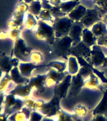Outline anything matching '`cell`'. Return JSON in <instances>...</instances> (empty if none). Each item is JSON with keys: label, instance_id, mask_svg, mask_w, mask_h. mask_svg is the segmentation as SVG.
I'll return each instance as SVG.
<instances>
[{"label": "cell", "instance_id": "28", "mask_svg": "<svg viewBox=\"0 0 107 121\" xmlns=\"http://www.w3.org/2000/svg\"><path fill=\"white\" fill-rule=\"evenodd\" d=\"M57 121H77L78 117H73L71 115L60 109L57 115Z\"/></svg>", "mask_w": 107, "mask_h": 121}, {"label": "cell", "instance_id": "19", "mask_svg": "<svg viewBox=\"0 0 107 121\" xmlns=\"http://www.w3.org/2000/svg\"><path fill=\"white\" fill-rule=\"evenodd\" d=\"M10 76L12 81L17 85H24L27 82L28 78L24 77L19 71L18 67H14L10 71Z\"/></svg>", "mask_w": 107, "mask_h": 121}, {"label": "cell", "instance_id": "21", "mask_svg": "<svg viewBox=\"0 0 107 121\" xmlns=\"http://www.w3.org/2000/svg\"><path fill=\"white\" fill-rule=\"evenodd\" d=\"M37 24L38 21L36 19L35 16L28 11L25 14L23 21L24 28L28 30H33L37 26Z\"/></svg>", "mask_w": 107, "mask_h": 121}, {"label": "cell", "instance_id": "26", "mask_svg": "<svg viewBox=\"0 0 107 121\" xmlns=\"http://www.w3.org/2000/svg\"><path fill=\"white\" fill-rule=\"evenodd\" d=\"M85 86L90 88H98L100 86L99 79L94 74L92 73L89 77L85 79Z\"/></svg>", "mask_w": 107, "mask_h": 121}, {"label": "cell", "instance_id": "17", "mask_svg": "<svg viewBox=\"0 0 107 121\" xmlns=\"http://www.w3.org/2000/svg\"><path fill=\"white\" fill-rule=\"evenodd\" d=\"M93 115L102 114L107 115V90L104 91L103 96L98 105L94 108L91 112Z\"/></svg>", "mask_w": 107, "mask_h": 121}, {"label": "cell", "instance_id": "45", "mask_svg": "<svg viewBox=\"0 0 107 121\" xmlns=\"http://www.w3.org/2000/svg\"><path fill=\"white\" fill-rule=\"evenodd\" d=\"M23 1H24L26 3H27V4H29L31 3H32V2L34 0H23Z\"/></svg>", "mask_w": 107, "mask_h": 121}, {"label": "cell", "instance_id": "6", "mask_svg": "<svg viewBox=\"0 0 107 121\" xmlns=\"http://www.w3.org/2000/svg\"><path fill=\"white\" fill-rule=\"evenodd\" d=\"M72 75L68 74L63 78L62 81L57 83L54 88V95L62 99L68 96L71 83Z\"/></svg>", "mask_w": 107, "mask_h": 121}, {"label": "cell", "instance_id": "20", "mask_svg": "<svg viewBox=\"0 0 107 121\" xmlns=\"http://www.w3.org/2000/svg\"><path fill=\"white\" fill-rule=\"evenodd\" d=\"M79 63L77 58L74 56H70L68 59V71L69 74L73 76L77 74L79 71Z\"/></svg>", "mask_w": 107, "mask_h": 121}, {"label": "cell", "instance_id": "35", "mask_svg": "<svg viewBox=\"0 0 107 121\" xmlns=\"http://www.w3.org/2000/svg\"><path fill=\"white\" fill-rule=\"evenodd\" d=\"M21 29H18V28H14V29H9V30L8 31V35H9V38L11 39L15 40L17 39L20 38V35L21 33Z\"/></svg>", "mask_w": 107, "mask_h": 121}, {"label": "cell", "instance_id": "22", "mask_svg": "<svg viewBox=\"0 0 107 121\" xmlns=\"http://www.w3.org/2000/svg\"><path fill=\"white\" fill-rule=\"evenodd\" d=\"M45 103V102L42 100H36L29 97L25 99V106L32 110L39 111Z\"/></svg>", "mask_w": 107, "mask_h": 121}, {"label": "cell", "instance_id": "33", "mask_svg": "<svg viewBox=\"0 0 107 121\" xmlns=\"http://www.w3.org/2000/svg\"><path fill=\"white\" fill-rule=\"evenodd\" d=\"M11 60H8V58L7 57H2V59H0V68L1 69V70L4 73H8L9 71L10 70V68L9 67H11Z\"/></svg>", "mask_w": 107, "mask_h": 121}, {"label": "cell", "instance_id": "7", "mask_svg": "<svg viewBox=\"0 0 107 121\" xmlns=\"http://www.w3.org/2000/svg\"><path fill=\"white\" fill-rule=\"evenodd\" d=\"M106 57L100 45H94L91 47V52L90 55L91 64L94 67L103 66L105 61Z\"/></svg>", "mask_w": 107, "mask_h": 121}, {"label": "cell", "instance_id": "38", "mask_svg": "<svg viewBox=\"0 0 107 121\" xmlns=\"http://www.w3.org/2000/svg\"><path fill=\"white\" fill-rule=\"evenodd\" d=\"M50 3L52 6H59L60 3H62L63 2L68 1L70 0H49Z\"/></svg>", "mask_w": 107, "mask_h": 121}, {"label": "cell", "instance_id": "49", "mask_svg": "<svg viewBox=\"0 0 107 121\" xmlns=\"http://www.w3.org/2000/svg\"></svg>", "mask_w": 107, "mask_h": 121}, {"label": "cell", "instance_id": "14", "mask_svg": "<svg viewBox=\"0 0 107 121\" xmlns=\"http://www.w3.org/2000/svg\"><path fill=\"white\" fill-rule=\"evenodd\" d=\"M32 87L30 86V85H17L15 87V88L11 92V93L13 94L15 96L20 98H23L26 99V98L29 97L30 93L32 91Z\"/></svg>", "mask_w": 107, "mask_h": 121}, {"label": "cell", "instance_id": "18", "mask_svg": "<svg viewBox=\"0 0 107 121\" xmlns=\"http://www.w3.org/2000/svg\"><path fill=\"white\" fill-rule=\"evenodd\" d=\"M82 42L89 47H93L96 44V37L88 28L83 29Z\"/></svg>", "mask_w": 107, "mask_h": 121}, {"label": "cell", "instance_id": "36", "mask_svg": "<svg viewBox=\"0 0 107 121\" xmlns=\"http://www.w3.org/2000/svg\"><path fill=\"white\" fill-rule=\"evenodd\" d=\"M96 43L100 46H105L107 48V34L96 37Z\"/></svg>", "mask_w": 107, "mask_h": 121}, {"label": "cell", "instance_id": "4", "mask_svg": "<svg viewBox=\"0 0 107 121\" xmlns=\"http://www.w3.org/2000/svg\"><path fill=\"white\" fill-rule=\"evenodd\" d=\"M15 41V45H14V55L15 57L18 58L20 60L23 62H26L29 60L31 51L27 47L26 43L25 42L24 40L21 38H18Z\"/></svg>", "mask_w": 107, "mask_h": 121}, {"label": "cell", "instance_id": "11", "mask_svg": "<svg viewBox=\"0 0 107 121\" xmlns=\"http://www.w3.org/2000/svg\"><path fill=\"white\" fill-rule=\"evenodd\" d=\"M47 77L46 74H40L32 78L28 81V85L32 87V88L35 89L36 91L39 93H43L46 91V86L45 85V80Z\"/></svg>", "mask_w": 107, "mask_h": 121}, {"label": "cell", "instance_id": "44", "mask_svg": "<svg viewBox=\"0 0 107 121\" xmlns=\"http://www.w3.org/2000/svg\"><path fill=\"white\" fill-rule=\"evenodd\" d=\"M102 67H104V68H107V57H106L105 61V62H104V64H103Z\"/></svg>", "mask_w": 107, "mask_h": 121}, {"label": "cell", "instance_id": "31", "mask_svg": "<svg viewBox=\"0 0 107 121\" xmlns=\"http://www.w3.org/2000/svg\"><path fill=\"white\" fill-rule=\"evenodd\" d=\"M48 66L54 69L60 73H64L66 69V64L61 61H52L49 64Z\"/></svg>", "mask_w": 107, "mask_h": 121}, {"label": "cell", "instance_id": "15", "mask_svg": "<svg viewBox=\"0 0 107 121\" xmlns=\"http://www.w3.org/2000/svg\"><path fill=\"white\" fill-rule=\"evenodd\" d=\"M87 9L84 6L81 4H77L69 14L68 17L71 19L73 22H80L85 13L86 12Z\"/></svg>", "mask_w": 107, "mask_h": 121}, {"label": "cell", "instance_id": "39", "mask_svg": "<svg viewBox=\"0 0 107 121\" xmlns=\"http://www.w3.org/2000/svg\"><path fill=\"white\" fill-rule=\"evenodd\" d=\"M9 39V35L8 32H5L4 30L0 31V39L1 40H6Z\"/></svg>", "mask_w": 107, "mask_h": 121}, {"label": "cell", "instance_id": "41", "mask_svg": "<svg viewBox=\"0 0 107 121\" xmlns=\"http://www.w3.org/2000/svg\"><path fill=\"white\" fill-rule=\"evenodd\" d=\"M54 117H45L42 119V121H57V119L55 120Z\"/></svg>", "mask_w": 107, "mask_h": 121}, {"label": "cell", "instance_id": "46", "mask_svg": "<svg viewBox=\"0 0 107 121\" xmlns=\"http://www.w3.org/2000/svg\"><path fill=\"white\" fill-rule=\"evenodd\" d=\"M34 1H42L43 0H34Z\"/></svg>", "mask_w": 107, "mask_h": 121}, {"label": "cell", "instance_id": "48", "mask_svg": "<svg viewBox=\"0 0 107 121\" xmlns=\"http://www.w3.org/2000/svg\"><path fill=\"white\" fill-rule=\"evenodd\" d=\"M29 121V120H28V121Z\"/></svg>", "mask_w": 107, "mask_h": 121}, {"label": "cell", "instance_id": "25", "mask_svg": "<svg viewBox=\"0 0 107 121\" xmlns=\"http://www.w3.org/2000/svg\"><path fill=\"white\" fill-rule=\"evenodd\" d=\"M42 1H33L31 3L29 4V8H28V12L32 13L35 16H39L42 11Z\"/></svg>", "mask_w": 107, "mask_h": 121}, {"label": "cell", "instance_id": "3", "mask_svg": "<svg viewBox=\"0 0 107 121\" xmlns=\"http://www.w3.org/2000/svg\"><path fill=\"white\" fill-rule=\"evenodd\" d=\"M60 99L54 95L52 100L45 102L42 107L39 110L45 117H56L61 108L60 107Z\"/></svg>", "mask_w": 107, "mask_h": 121}, {"label": "cell", "instance_id": "16", "mask_svg": "<svg viewBox=\"0 0 107 121\" xmlns=\"http://www.w3.org/2000/svg\"><path fill=\"white\" fill-rule=\"evenodd\" d=\"M39 66L33 64L31 62H20L18 66L19 71L21 74L24 77L28 78L30 76L32 75V73L34 72V69L37 68Z\"/></svg>", "mask_w": 107, "mask_h": 121}, {"label": "cell", "instance_id": "34", "mask_svg": "<svg viewBox=\"0 0 107 121\" xmlns=\"http://www.w3.org/2000/svg\"><path fill=\"white\" fill-rule=\"evenodd\" d=\"M43 118V115L40 112L37 110H32L28 120L30 121H42Z\"/></svg>", "mask_w": 107, "mask_h": 121}, {"label": "cell", "instance_id": "8", "mask_svg": "<svg viewBox=\"0 0 107 121\" xmlns=\"http://www.w3.org/2000/svg\"><path fill=\"white\" fill-rule=\"evenodd\" d=\"M73 41L69 35L60 38L55 44V51L59 56H65L69 52Z\"/></svg>", "mask_w": 107, "mask_h": 121}, {"label": "cell", "instance_id": "50", "mask_svg": "<svg viewBox=\"0 0 107 121\" xmlns=\"http://www.w3.org/2000/svg\"></svg>", "mask_w": 107, "mask_h": 121}, {"label": "cell", "instance_id": "13", "mask_svg": "<svg viewBox=\"0 0 107 121\" xmlns=\"http://www.w3.org/2000/svg\"><path fill=\"white\" fill-rule=\"evenodd\" d=\"M83 29L84 28L81 25L74 23L72 26L68 35L69 36V37L73 41V45H76L81 42Z\"/></svg>", "mask_w": 107, "mask_h": 121}, {"label": "cell", "instance_id": "29", "mask_svg": "<svg viewBox=\"0 0 107 121\" xmlns=\"http://www.w3.org/2000/svg\"><path fill=\"white\" fill-rule=\"evenodd\" d=\"M53 17L54 16L51 12V9H42V11H40V13L39 15V18L40 20L45 22L53 21Z\"/></svg>", "mask_w": 107, "mask_h": 121}, {"label": "cell", "instance_id": "43", "mask_svg": "<svg viewBox=\"0 0 107 121\" xmlns=\"http://www.w3.org/2000/svg\"><path fill=\"white\" fill-rule=\"evenodd\" d=\"M3 74H4V72L1 70V69L0 68V81L1 79H2V78L3 77Z\"/></svg>", "mask_w": 107, "mask_h": 121}, {"label": "cell", "instance_id": "27", "mask_svg": "<svg viewBox=\"0 0 107 121\" xmlns=\"http://www.w3.org/2000/svg\"><path fill=\"white\" fill-rule=\"evenodd\" d=\"M43 56L41 52L39 51H33L30 53L28 60L33 64L37 65L43 62Z\"/></svg>", "mask_w": 107, "mask_h": 121}, {"label": "cell", "instance_id": "1", "mask_svg": "<svg viewBox=\"0 0 107 121\" xmlns=\"http://www.w3.org/2000/svg\"><path fill=\"white\" fill-rule=\"evenodd\" d=\"M34 31V35L36 39L44 41H47L50 43H53L55 40L54 29L43 21L39 20Z\"/></svg>", "mask_w": 107, "mask_h": 121}, {"label": "cell", "instance_id": "32", "mask_svg": "<svg viewBox=\"0 0 107 121\" xmlns=\"http://www.w3.org/2000/svg\"><path fill=\"white\" fill-rule=\"evenodd\" d=\"M74 116L76 117H83L87 114L88 110L86 107L83 105H77L74 108Z\"/></svg>", "mask_w": 107, "mask_h": 121}, {"label": "cell", "instance_id": "23", "mask_svg": "<svg viewBox=\"0 0 107 121\" xmlns=\"http://www.w3.org/2000/svg\"><path fill=\"white\" fill-rule=\"evenodd\" d=\"M91 30L96 37L107 34V26L103 22H98L91 26Z\"/></svg>", "mask_w": 107, "mask_h": 121}, {"label": "cell", "instance_id": "9", "mask_svg": "<svg viewBox=\"0 0 107 121\" xmlns=\"http://www.w3.org/2000/svg\"><path fill=\"white\" fill-rule=\"evenodd\" d=\"M83 86H85V79L79 73L72 76L71 83L68 96L69 97L76 96L80 92Z\"/></svg>", "mask_w": 107, "mask_h": 121}, {"label": "cell", "instance_id": "2", "mask_svg": "<svg viewBox=\"0 0 107 121\" xmlns=\"http://www.w3.org/2000/svg\"><path fill=\"white\" fill-rule=\"evenodd\" d=\"M73 21L69 17H62L56 21L54 25L55 37L56 39L68 35L69 31L73 25Z\"/></svg>", "mask_w": 107, "mask_h": 121}, {"label": "cell", "instance_id": "47", "mask_svg": "<svg viewBox=\"0 0 107 121\" xmlns=\"http://www.w3.org/2000/svg\"><path fill=\"white\" fill-rule=\"evenodd\" d=\"M9 121V120H8V121Z\"/></svg>", "mask_w": 107, "mask_h": 121}, {"label": "cell", "instance_id": "12", "mask_svg": "<svg viewBox=\"0 0 107 121\" xmlns=\"http://www.w3.org/2000/svg\"><path fill=\"white\" fill-rule=\"evenodd\" d=\"M32 110L24 106L21 109L11 113L8 116V120L10 121H26L30 118Z\"/></svg>", "mask_w": 107, "mask_h": 121}, {"label": "cell", "instance_id": "30", "mask_svg": "<svg viewBox=\"0 0 107 121\" xmlns=\"http://www.w3.org/2000/svg\"><path fill=\"white\" fill-rule=\"evenodd\" d=\"M93 68L91 67V65L89 64H86L83 66H81V68L79 69L78 73L84 78L86 79L93 73Z\"/></svg>", "mask_w": 107, "mask_h": 121}, {"label": "cell", "instance_id": "24", "mask_svg": "<svg viewBox=\"0 0 107 121\" xmlns=\"http://www.w3.org/2000/svg\"><path fill=\"white\" fill-rule=\"evenodd\" d=\"M78 0H70L68 1L63 2L58 6L60 10L64 13H69L78 4Z\"/></svg>", "mask_w": 107, "mask_h": 121}, {"label": "cell", "instance_id": "40", "mask_svg": "<svg viewBox=\"0 0 107 121\" xmlns=\"http://www.w3.org/2000/svg\"><path fill=\"white\" fill-rule=\"evenodd\" d=\"M8 119V115L4 113H0V121H7Z\"/></svg>", "mask_w": 107, "mask_h": 121}, {"label": "cell", "instance_id": "42", "mask_svg": "<svg viewBox=\"0 0 107 121\" xmlns=\"http://www.w3.org/2000/svg\"><path fill=\"white\" fill-rule=\"evenodd\" d=\"M102 22L107 26V15H105L102 18Z\"/></svg>", "mask_w": 107, "mask_h": 121}, {"label": "cell", "instance_id": "37", "mask_svg": "<svg viewBox=\"0 0 107 121\" xmlns=\"http://www.w3.org/2000/svg\"><path fill=\"white\" fill-rule=\"evenodd\" d=\"M91 121H107V117L105 115L98 114V115H93Z\"/></svg>", "mask_w": 107, "mask_h": 121}, {"label": "cell", "instance_id": "10", "mask_svg": "<svg viewBox=\"0 0 107 121\" xmlns=\"http://www.w3.org/2000/svg\"><path fill=\"white\" fill-rule=\"evenodd\" d=\"M100 18V12L97 9H89L86 10V12L82 18L80 22L81 24L88 28L89 26H92L96 23L99 22Z\"/></svg>", "mask_w": 107, "mask_h": 121}, {"label": "cell", "instance_id": "5", "mask_svg": "<svg viewBox=\"0 0 107 121\" xmlns=\"http://www.w3.org/2000/svg\"><path fill=\"white\" fill-rule=\"evenodd\" d=\"M91 52V47H89L81 41L76 45H72L69 52L76 57H83L87 61H90Z\"/></svg>", "mask_w": 107, "mask_h": 121}]
</instances>
